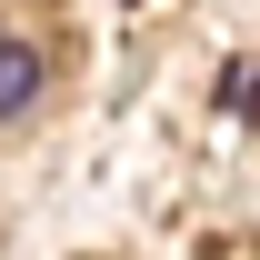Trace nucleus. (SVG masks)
Listing matches in <instances>:
<instances>
[{
  "label": "nucleus",
  "mask_w": 260,
  "mask_h": 260,
  "mask_svg": "<svg viewBox=\"0 0 260 260\" xmlns=\"http://www.w3.org/2000/svg\"><path fill=\"white\" fill-rule=\"evenodd\" d=\"M40 80H50V70H40L30 40H0V120H20V110L40 100Z\"/></svg>",
  "instance_id": "obj_1"
}]
</instances>
